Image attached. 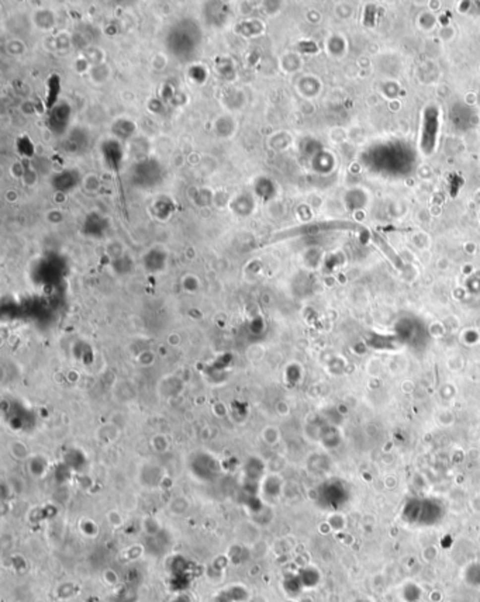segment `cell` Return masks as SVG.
Here are the masks:
<instances>
[{
  "label": "cell",
  "mask_w": 480,
  "mask_h": 602,
  "mask_svg": "<svg viewBox=\"0 0 480 602\" xmlns=\"http://www.w3.org/2000/svg\"><path fill=\"white\" fill-rule=\"evenodd\" d=\"M439 128V117L435 107H428L424 113L422 128H421V149L425 155H429L435 148L436 134Z\"/></svg>",
  "instance_id": "1"
}]
</instances>
